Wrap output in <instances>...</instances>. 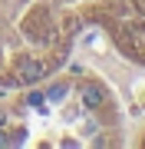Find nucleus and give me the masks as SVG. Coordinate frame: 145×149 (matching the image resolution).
<instances>
[{
	"instance_id": "obj_4",
	"label": "nucleus",
	"mask_w": 145,
	"mask_h": 149,
	"mask_svg": "<svg viewBox=\"0 0 145 149\" xmlns=\"http://www.w3.org/2000/svg\"><path fill=\"white\" fill-rule=\"evenodd\" d=\"M63 96H66V86H53V90L46 93V100H49V103H59Z\"/></svg>"
},
{
	"instance_id": "obj_6",
	"label": "nucleus",
	"mask_w": 145,
	"mask_h": 149,
	"mask_svg": "<svg viewBox=\"0 0 145 149\" xmlns=\"http://www.w3.org/2000/svg\"><path fill=\"white\" fill-rule=\"evenodd\" d=\"M7 143H10V139H7V136H0V146H7Z\"/></svg>"
},
{
	"instance_id": "obj_1",
	"label": "nucleus",
	"mask_w": 145,
	"mask_h": 149,
	"mask_svg": "<svg viewBox=\"0 0 145 149\" xmlns=\"http://www.w3.org/2000/svg\"><path fill=\"white\" fill-rule=\"evenodd\" d=\"M79 100H82V106H86V109L106 106V93H102L96 83H82V86H79Z\"/></svg>"
},
{
	"instance_id": "obj_3",
	"label": "nucleus",
	"mask_w": 145,
	"mask_h": 149,
	"mask_svg": "<svg viewBox=\"0 0 145 149\" xmlns=\"http://www.w3.org/2000/svg\"><path fill=\"white\" fill-rule=\"evenodd\" d=\"M27 103H30L33 109H46V106H43V103H46V96H43V93H30V96H27Z\"/></svg>"
},
{
	"instance_id": "obj_5",
	"label": "nucleus",
	"mask_w": 145,
	"mask_h": 149,
	"mask_svg": "<svg viewBox=\"0 0 145 149\" xmlns=\"http://www.w3.org/2000/svg\"><path fill=\"white\" fill-rule=\"evenodd\" d=\"M3 123H7V113H3V109H0V126H3Z\"/></svg>"
},
{
	"instance_id": "obj_2",
	"label": "nucleus",
	"mask_w": 145,
	"mask_h": 149,
	"mask_svg": "<svg viewBox=\"0 0 145 149\" xmlns=\"http://www.w3.org/2000/svg\"><path fill=\"white\" fill-rule=\"evenodd\" d=\"M43 76H46V66L36 63V60H27V63L20 66V83H36V80H43Z\"/></svg>"
}]
</instances>
